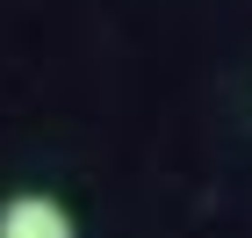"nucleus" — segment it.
Returning <instances> with one entry per match:
<instances>
[{"mask_svg":"<svg viewBox=\"0 0 252 238\" xmlns=\"http://www.w3.org/2000/svg\"><path fill=\"white\" fill-rule=\"evenodd\" d=\"M0 238H79L72 231V209L58 195H7L0 202Z\"/></svg>","mask_w":252,"mask_h":238,"instance_id":"obj_1","label":"nucleus"}]
</instances>
